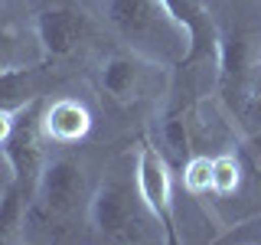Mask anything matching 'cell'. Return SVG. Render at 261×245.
Instances as JSON below:
<instances>
[{
  "label": "cell",
  "instance_id": "cell-4",
  "mask_svg": "<svg viewBox=\"0 0 261 245\" xmlns=\"http://www.w3.org/2000/svg\"><path fill=\"white\" fill-rule=\"evenodd\" d=\"M33 27H36L46 62H69L75 56H82L85 49H92V43H95L92 16H85L69 4L43 7L33 16Z\"/></svg>",
  "mask_w": 261,
  "mask_h": 245
},
{
  "label": "cell",
  "instance_id": "cell-18",
  "mask_svg": "<svg viewBox=\"0 0 261 245\" xmlns=\"http://www.w3.org/2000/svg\"><path fill=\"white\" fill-rule=\"evenodd\" d=\"M0 4H10V0H0Z\"/></svg>",
  "mask_w": 261,
  "mask_h": 245
},
{
  "label": "cell",
  "instance_id": "cell-9",
  "mask_svg": "<svg viewBox=\"0 0 261 245\" xmlns=\"http://www.w3.org/2000/svg\"><path fill=\"white\" fill-rule=\"evenodd\" d=\"M0 65H4L7 72L39 69V65H46L36 27L27 30L23 23L10 20V16H0Z\"/></svg>",
  "mask_w": 261,
  "mask_h": 245
},
{
  "label": "cell",
  "instance_id": "cell-6",
  "mask_svg": "<svg viewBox=\"0 0 261 245\" xmlns=\"http://www.w3.org/2000/svg\"><path fill=\"white\" fill-rule=\"evenodd\" d=\"M134 186L141 193V203L147 206V212L160 223L167 242H176V232H173V174H170L167 157L150 141L137 144Z\"/></svg>",
  "mask_w": 261,
  "mask_h": 245
},
{
  "label": "cell",
  "instance_id": "cell-14",
  "mask_svg": "<svg viewBox=\"0 0 261 245\" xmlns=\"http://www.w3.org/2000/svg\"><path fill=\"white\" fill-rule=\"evenodd\" d=\"M183 186L193 196L209 193L212 190V157H206V154L186 157V163H183Z\"/></svg>",
  "mask_w": 261,
  "mask_h": 245
},
{
  "label": "cell",
  "instance_id": "cell-11",
  "mask_svg": "<svg viewBox=\"0 0 261 245\" xmlns=\"http://www.w3.org/2000/svg\"><path fill=\"white\" fill-rule=\"evenodd\" d=\"M27 223H30V196L20 183H10L0 193V245L23 242Z\"/></svg>",
  "mask_w": 261,
  "mask_h": 245
},
{
  "label": "cell",
  "instance_id": "cell-8",
  "mask_svg": "<svg viewBox=\"0 0 261 245\" xmlns=\"http://www.w3.org/2000/svg\"><path fill=\"white\" fill-rule=\"evenodd\" d=\"M170 10L179 16L186 30L193 36V53H190V62H199V59H212L219 69V30L209 16V7L206 0H167ZM186 62V65H190Z\"/></svg>",
  "mask_w": 261,
  "mask_h": 245
},
{
  "label": "cell",
  "instance_id": "cell-1",
  "mask_svg": "<svg viewBox=\"0 0 261 245\" xmlns=\"http://www.w3.org/2000/svg\"><path fill=\"white\" fill-rule=\"evenodd\" d=\"M98 16L124 49L160 69H183L193 36L167 0H98Z\"/></svg>",
  "mask_w": 261,
  "mask_h": 245
},
{
  "label": "cell",
  "instance_id": "cell-7",
  "mask_svg": "<svg viewBox=\"0 0 261 245\" xmlns=\"http://www.w3.org/2000/svg\"><path fill=\"white\" fill-rule=\"evenodd\" d=\"M153 72H160V65L147 62L144 56L130 53V49H118L101 62V88L118 105H130L147 92V82H150Z\"/></svg>",
  "mask_w": 261,
  "mask_h": 245
},
{
  "label": "cell",
  "instance_id": "cell-10",
  "mask_svg": "<svg viewBox=\"0 0 261 245\" xmlns=\"http://www.w3.org/2000/svg\"><path fill=\"white\" fill-rule=\"evenodd\" d=\"M43 131L56 144H79L92 131V111L79 98H59V102L43 105Z\"/></svg>",
  "mask_w": 261,
  "mask_h": 245
},
{
  "label": "cell",
  "instance_id": "cell-2",
  "mask_svg": "<svg viewBox=\"0 0 261 245\" xmlns=\"http://www.w3.org/2000/svg\"><path fill=\"white\" fill-rule=\"evenodd\" d=\"M147 219H153L141 203L137 186L124 180H101L88 200V226L111 242H141L147 239Z\"/></svg>",
  "mask_w": 261,
  "mask_h": 245
},
{
  "label": "cell",
  "instance_id": "cell-5",
  "mask_svg": "<svg viewBox=\"0 0 261 245\" xmlns=\"http://www.w3.org/2000/svg\"><path fill=\"white\" fill-rule=\"evenodd\" d=\"M43 102L39 98H33V102L23 108L20 121H16L13 134L7 137L4 144V157L10 163V174H13V183H20L27 196L33 200V193H36V183L39 177H43L46 170V131H43Z\"/></svg>",
  "mask_w": 261,
  "mask_h": 245
},
{
  "label": "cell",
  "instance_id": "cell-3",
  "mask_svg": "<svg viewBox=\"0 0 261 245\" xmlns=\"http://www.w3.org/2000/svg\"><path fill=\"white\" fill-rule=\"evenodd\" d=\"M88 200H92V193L85 186V170L75 160L59 157L46 163L36 193L30 200V216L36 223H59V219H69L72 212H79V206Z\"/></svg>",
  "mask_w": 261,
  "mask_h": 245
},
{
  "label": "cell",
  "instance_id": "cell-16",
  "mask_svg": "<svg viewBox=\"0 0 261 245\" xmlns=\"http://www.w3.org/2000/svg\"><path fill=\"white\" fill-rule=\"evenodd\" d=\"M222 242H261V216L248 219V223L235 226L232 232L222 235Z\"/></svg>",
  "mask_w": 261,
  "mask_h": 245
},
{
  "label": "cell",
  "instance_id": "cell-13",
  "mask_svg": "<svg viewBox=\"0 0 261 245\" xmlns=\"http://www.w3.org/2000/svg\"><path fill=\"white\" fill-rule=\"evenodd\" d=\"M239 183H242V160H239V154H232V151L216 154V157H212V193L228 196V193L239 190Z\"/></svg>",
  "mask_w": 261,
  "mask_h": 245
},
{
  "label": "cell",
  "instance_id": "cell-17",
  "mask_svg": "<svg viewBox=\"0 0 261 245\" xmlns=\"http://www.w3.org/2000/svg\"><path fill=\"white\" fill-rule=\"evenodd\" d=\"M23 108H27V105H23ZM23 108H10V105H0V144H4L7 137L13 134V128H16V121H20Z\"/></svg>",
  "mask_w": 261,
  "mask_h": 245
},
{
  "label": "cell",
  "instance_id": "cell-15",
  "mask_svg": "<svg viewBox=\"0 0 261 245\" xmlns=\"http://www.w3.org/2000/svg\"><path fill=\"white\" fill-rule=\"evenodd\" d=\"M163 141H167V147L176 154V157H186L190 154V147H193V141H190V121L186 118H167V125H163Z\"/></svg>",
  "mask_w": 261,
  "mask_h": 245
},
{
  "label": "cell",
  "instance_id": "cell-12",
  "mask_svg": "<svg viewBox=\"0 0 261 245\" xmlns=\"http://www.w3.org/2000/svg\"><path fill=\"white\" fill-rule=\"evenodd\" d=\"M242 144L248 160L255 163V170L261 174V92L245 95L242 102Z\"/></svg>",
  "mask_w": 261,
  "mask_h": 245
}]
</instances>
